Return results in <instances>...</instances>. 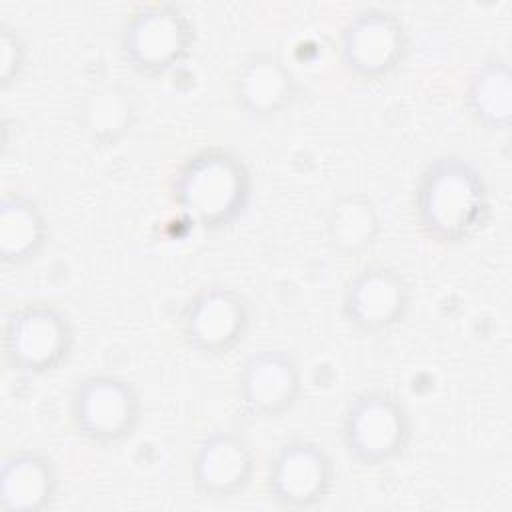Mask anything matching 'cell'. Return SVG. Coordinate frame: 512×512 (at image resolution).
I'll list each match as a JSON object with an SVG mask.
<instances>
[{"label": "cell", "instance_id": "1", "mask_svg": "<svg viewBox=\"0 0 512 512\" xmlns=\"http://www.w3.org/2000/svg\"><path fill=\"white\" fill-rule=\"evenodd\" d=\"M490 208L482 172L460 156H438L418 176L414 214L432 242L454 246L472 240L488 224Z\"/></svg>", "mask_w": 512, "mask_h": 512}, {"label": "cell", "instance_id": "2", "mask_svg": "<svg viewBox=\"0 0 512 512\" xmlns=\"http://www.w3.org/2000/svg\"><path fill=\"white\" fill-rule=\"evenodd\" d=\"M170 190L174 204L194 226L220 232L244 216L254 182L238 154L222 146H208L180 164Z\"/></svg>", "mask_w": 512, "mask_h": 512}, {"label": "cell", "instance_id": "3", "mask_svg": "<svg viewBox=\"0 0 512 512\" xmlns=\"http://www.w3.org/2000/svg\"><path fill=\"white\" fill-rule=\"evenodd\" d=\"M196 24L172 2L142 4L120 30L122 60L140 76L158 78L188 60L196 46Z\"/></svg>", "mask_w": 512, "mask_h": 512}, {"label": "cell", "instance_id": "4", "mask_svg": "<svg viewBox=\"0 0 512 512\" xmlns=\"http://www.w3.org/2000/svg\"><path fill=\"white\" fill-rule=\"evenodd\" d=\"M412 416L390 390H362L342 414V444L352 462L380 468L398 460L412 442Z\"/></svg>", "mask_w": 512, "mask_h": 512}, {"label": "cell", "instance_id": "5", "mask_svg": "<svg viewBox=\"0 0 512 512\" xmlns=\"http://www.w3.org/2000/svg\"><path fill=\"white\" fill-rule=\"evenodd\" d=\"M76 344L74 324L54 304H22L4 318L6 364L24 376H46L68 362Z\"/></svg>", "mask_w": 512, "mask_h": 512}, {"label": "cell", "instance_id": "6", "mask_svg": "<svg viewBox=\"0 0 512 512\" xmlns=\"http://www.w3.org/2000/svg\"><path fill=\"white\" fill-rule=\"evenodd\" d=\"M70 418L84 440L98 446L120 444L142 420V398L136 386L118 374H90L72 390Z\"/></svg>", "mask_w": 512, "mask_h": 512}, {"label": "cell", "instance_id": "7", "mask_svg": "<svg viewBox=\"0 0 512 512\" xmlns=\"http://www.w3.org/2000/svg\"><path fill=\"white\" fill-rule=\"evenodd\" d=\"M338 52L350 76L376 82L404 64L410 52V32L396 12L368 6L352 14L342 26Z\"/></svg>", "mask_w": 512, "mask_h": 512}, {"label": "cell", "instance_id": "8", "mask_svg": "<svg viewBox=\"0 0 512 512\" xmlns=\"http://www.w3.org/2000/svg\"><path fill=\"white\" fill-rule=\"evenodd\" d=\"M250 322V302L240 290L228 284H208L186 302L180 330L190 350L218 358L244 342Z\"/></svg>", "mask_w": 512, "mask_h": 512}, {"label": "cell", "instance_id": "9", "mask_svg": "<svg viewBox=\"0 0 512 512\" xmlns=\"http://www.w3.org/2000/svg\"><path fill=\"white\" fill-rule=\"evenodd\" d=\"M336 480L328 450L306 438H294L276 448L266 470L268 496L284 506L306 510L322 504Z\"/></svg>", "mask_w": 512, "mask_h": 512}, {"label": "cell", "instance_id": "10", "mask_svg": "<svg viewBox=\"0 0 512 512\" xmlns=\"http://www.w3.org/2000/svg\"><path fill=\"white\" fill-rule=\"evenodd\" d=\"M412 304L406 278L392 266L370 264L358 270L342 292V316L364 336H378L398 326Z\"/></svg>", "mask_w": 512, "mask_h": 512}, {"label": "cell", "instance_id": "11", "mask_svg": "<svg viewBox=\"0 0 512 512\" xmlns=\"http://www.w3.org/2000/svg\"><path fill=\"white\" fill-rule=\"evenodd\" d=\"M302 396V372L296 358L278 348L250 354L236 376L240 410L254 420H276L288 414Z\"/></svg>", "mask_w": 512, "mask_h": 512}, {"label": "cell", "instance_id": "12", "mask_svg": "<svg viewBox=\"0 0 512 512\" xmlns=\"http://www.w3.org/2000/svg\"><path fill=\"white\" fill-rule=\"evenodd\" d=\"M254 472V448L232 430H214L196 446L192 482L202 498L230 500L250 486Z\"/></svg>", "mask_w": 512, "mask_h": 512}, {"label": "cell", "instance_id": "13", "mask_svg": "<svg viewBox=\"0 0 512 512\" xmlns=\"http://www.w3.org/2000/svg\"><path fill=\"white\" fill-rule=\"evenodd\" d=\"M232 98L238 110L250 118H276L296 102L298 80L278 54L258 50L242 58L236 66Z\"/></svg>", "mask_w": 512, "mask_h": 512}, {"label": "cell", "instance_id": "14", "mask_svg": "<svg viewBox=\"0 0 512 512\" xmlns=\"http://www.w3.org/2000/svg\"><path fill=\"white\" fill-rule=\"evenodd\" d=\"M58 494L54 462L36 450H14L0 470V508L6 512H42Z\"/></svg>", "mask_w": 512, "mask_h": 512}, {"label": "cell", "instance_id": "15", "mask_svg": "<svg viewBox=\"0 0 512 512\" xmlns=\"http://www.w3.org/2000/svg\"><path fill=\"white\" fill-rule=\"evenodd\" d=\"M48 238L50 226L40 204L24 192H6L0 202V260L6 266L28 264Z\"/></svg>", "mask_w": 512, "mask_h": 512}, {"label": "cell", "instance_id": "16", "mask_svg": "<svg viewBox=\"0 0 512 512\" xmlns=\"http://www.w3.org/2000/svg\"><path fill=\"white\" fill-rule=\"evenodd\" d=\"M470 118L490 132H504L512 120V72L504 58L492 56L474 66L462 94Z\"/></svg>", "mask_w": 512, "mask_h": 512}, {"label": "cell", "instance_id": "17", "mask_svg": "<svg viewBox=\"0 0 512 512\" xmlns=\"http://www.w3.org/2000/svg\"><path fill=\"white\" fill-rule=\"evenodd\" d=\"M324 230L332 252L344 258L360 256L382 232L380 208L366 192H344L330 204Z\"/></svg>", "mask_w": 512, "mask_h": 512}, {"label": "cell", "instance_id": "18", "mask_svg": "<svg viewBox=\"0 0 512 512\" xmlns=\"http://www.w3.org/2000/svg\"><path fill=\"white\" fill-rule=\"evenodd\" d=\"M138 120V106L132 92L120 84L92 88L82 102L80 122L88 138L98 146H116Z\"/></svg>", "mask_w": 512, "mask_h": 512}, {"label": "cell", "instance_id": "19", "mask_svg": "<svg viewBox=\"0 0 512 512\" xmlns=\"http://www.w3.org/2000/svg\"><path fill=\"white\" fill-rule=\"evenodd\" d=\"M28 48L16 26L10 22L0 24V84L8 88L16 84L26 70Z\"/></svg>", "mask_w": 512, "mask_h": 512}]
</instances>
